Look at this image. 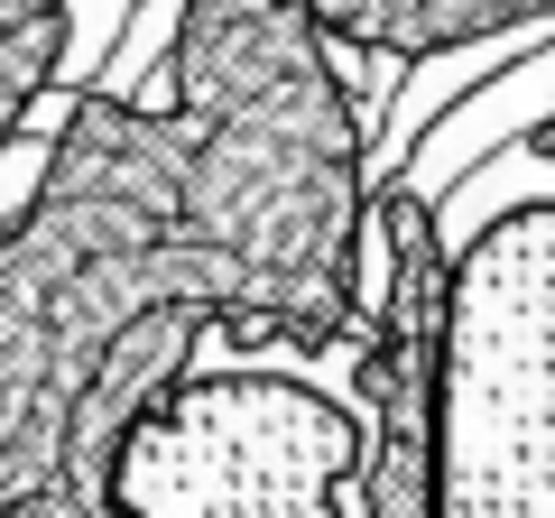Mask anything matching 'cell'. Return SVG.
I'll return each instance as SVG.
<instances>
[{
  "label": "cell",
  "mask_w": 555,
  "mask_h": 518,
  "mask_svg": "<svg viewBox=\"0 0 555 518\" xmlns=\"http://www.w3.org/2000/svg\"><path fill=\"white\" fill-rule=\"evenodd\" d=\"M436 518H555V204H500L444 259Z\"/></svg>",
  "instance_id": "obj_1"
},
{
  "label": "cell",
  "mask_w": 555,
  "mask_h": 518,
  "mask_svg": "<svg viewBox=\"0 0 555 518\" xmlns=\"http://www.w3.org/2000/svg\"><path fill=\"white\" fill-rule=\"evenodd\" d=\"M361 417L306 379H195L120 436L112 518H343Z\"/></svg>",
  "instance_id": "obj_2"
}]
</instances>
